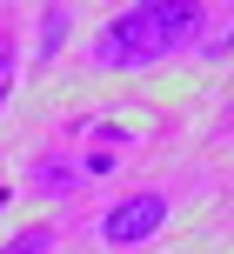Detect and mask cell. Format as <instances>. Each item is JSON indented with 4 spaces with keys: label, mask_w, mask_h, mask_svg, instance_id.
<instances>
[{
    "label": "cell",
    "mask_w": 234,
    "mask_h": 254,
    "mask_svg": "<svg viewBox=\"0 0 234 254\" xmlns=\"http://www.w3.org/2000/svg\"><path fill=\"white\" fill-rule=\"evenodd\" d=\"M201 27H208V7H194V0H141L94 34V67H120V74L154 67L174 47H187Z\"/></svg>",
    "instance_id": "6da1fadb"
},
{
    "label": "cell",
    "mask_w": 234,
    "mask_h": 254,
    "mask_svg": "<svg viewBox=\"0 0 234 254\" xmlns=\"http://www.w3.org/2000/svg\"><path fill=\"white\" fill-rule=\"evenodd\" d=\"M168 228V194H127L101 214V241L107 248H141Z\"/></svg>",
    "instance_id": "7a4b0ae2"
},
{
    "label": "cell",
    "mask_w": 234,
    "mask_h": 254,
    "mask_svg": "<svg viewBox=\"0 0 234 254\" xmlns=\"http://www.w3.org/2000/svg\"><path fill=\"white\" fill-rule=\"evenodd\" d=\"M67 27H74V13H67V7H47V13H40V61H54V54H60Z\"/></svg>",
    "instance_id": "3957f363"
},
{
    "label": "cell",
    "mask_w": 234,
    "mask_h": 254,
    "mask_svg": "<svg viewBox=\"0 0 234 254\" xmlns=\"http://www.w3.org/2000/svg\"><path fill=\"white\" fill-rule=\"evenodd\" d=\"M47 248H54V228H20L0 254H47Z\"/></svg>",
    "instance_id": "277c9868"
},
{
    "label": "cell",
    "mask_w": 234,
    "mask_h": 254,
    "mask_svg": "<svg viewBox=\"0 0 234 254\" xmlns=\"http://www.w3.org/2000/svg\"><path fill=\"white\" fill-rule=\"evenodd\" d=\"M74 181H80L74 167H54V161H47V167H40V174H34V188H40V194H67V188H74Z\"/></svg>",
    "instance_id": "5b68a950"
},
{
    "label": "cell",
    "mask_w": 234,
    "mask_h": 254,
    "mask_svg": "<svg viewBox=\"0 0 234 254\" xmlns=\"http://www.w3.org/2000/svg\"><path fill=\"white\" fill-rule=\"evenodd\" d=\"M7 94H13V47L0 40V107H7Z\"/></svg>",
    "instance_id": "8992f818"
},
{
    "label": "cell",
    "mask_w": 234,
    "mask_h": 254,
    "mask_svg": "<svg viewBox=\"0 0 234 254\" xmlns=\"http://www.w3.org/2000/svg\"><path fill=\"white\" fill-rule=\"evenodd\" d=\"M0 207H7V188H0Z\"/></svg>",
    "instance_id": "52a82bcc"
}]
</instances>
